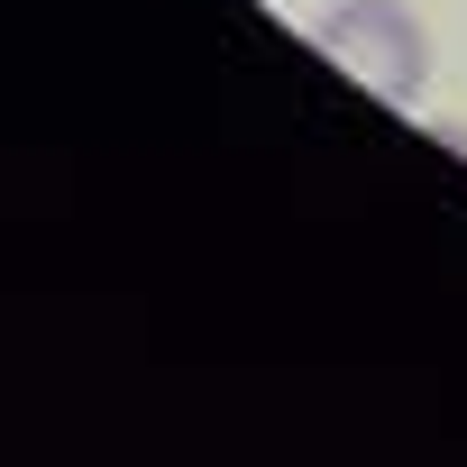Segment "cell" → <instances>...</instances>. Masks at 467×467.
I'll use <instances>...</instances> for the list:
<instances>
[{"label":"cell","mask_w":467,"mask_h":467,"mask_svg":"<svg viewBox=\"0 0 467 467\" xmlns=\"http://www.w3.org/2000/svg\"><path fill=\"white\" fill-rule=\"evenodd\" d=\"M312 47L376 101H421V83H431V28L403 0H330L312 19Z\"/></svg>","instance_id":"obj_1"}]
</instances>
